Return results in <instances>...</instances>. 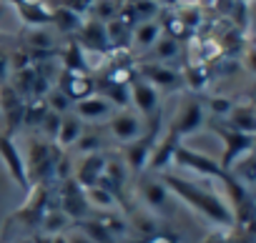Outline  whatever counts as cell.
<instances>
[{
    "label": "cell",
    "mask_w": 256,
    "mask_h": 243,
    "mask_svg": "<svg viewBox=\"0 0 256 243\" xmlns=\"http://www.w3.org/2000/svg\"><path fill=\"white\" fill-rule=\"evenodd\" d=\"M58 90L70 100V103H78L88 95H93L96 85H93V78L88 73H73V70H63L60 73V80H58Z\"/></svg>",
    "instance_id": "cell-17"
},
{
    "label": "cell",
    "mask_w": 256,
    "mask_h": 243,
    "mask_svg": "<svg viewBox=\"0 0 256 243\" xmlns=\"http://www.w3.org/2000/svg\"><path fill=\"white\" fill-rule=\"evenodd\" d=\"M128 3H131V8H134L138 23L156 20L158 13H161V8H164V5H158V3H151V0H128Z\"/></svg>",
    "instance_id": "cell-30"
},
{
    "label": "cell",
    "mask_w": 256,
    "mask_h": 243,
    "mask_svg": "<svg viewBox=\"0 0 256 243\" xmlns=\"http://www.w3.org/2000/svg\"><path fill=\"white\" fill-rule=\"evenodd\" d=\"M131 243H181V236L171 233V231H154L146 236H136V241H131Z\"/></svg>",
    "instance_id": "cell-32"
},
{
    "label": "cell",
    "mask_w": 256,
    "mask_h": 243,
    "mask_svg": "<svg viewBox=\"0 0 256 243\" xmlns=\"http://www.w3.org/2000/svg\"><path fill=\"white\" fill-rule=\"evenodd\" d=\"M76 43L86 50V53H96V55H108L110 53V43H108V33H106V23L88 18L80 23L78 33H76Z\"/></svg>",
    "instance_id": "cell-14"
},
{
    "label": "cell",
    "mask_w": 256,
    "mask_h": 243,
    "mask_svg": "<svg viewBox=\"0 0 256 243\" xmlns=\"http://www.w3.org/2000/svg\"><path fill=\"white\" fill-rule=\"evenodd\" d=\"M158 178L164 181V186L168 188L171 196H176L184 206H188L194 213H198L201 218H206L216 228L234 226V213H231L226 198L218 191H214V188H208L198 181H188L184 176L168 173V171L158 173Z\"/></svg>",
    "instance_id": "cell-1"
},
{
    "label": "cell",
    "mask_w": 256,
    "mask_h": 243,
    "mask_svg": "<svg viewBox=\"0 0 256 243\" xmlns=\"http://www.w3.org/2000/svg\"><path fill=\"white\" fill-rule=\"evenodd\" d=\"M214 3H216V0H198L201 8H208V5H214Z\"/></svg>",
    "instance_id": "cell-37"
},
{
    "label": "cell",
    "mask_w": 256,
    "mask_h": 243,
    "mask_svg": "<svg viewBox=\"0 0 256 243\" xmlns=\"http://www.w3.org/2000/svg\"><path fill=\"white\" fill-rule=\"evenodd\" d=\"M48 113V103L43 95H36V98H26V105H23V126H38L40 120L46 118Z\"/></svg>",
    "instance_id": "cell-26"
},
{
    "label": "cell",
    "mask_w": 256,
    "mask_h": 243,
    "mask_svg": "<svg viewBox=\"0 0 256 243\" xmlns=\"http://www.w3.org/2000/svg\"><path fill=\"white\" fill-rule=\"evenodd\" d=\"M58 126H60V115H58V113H53V110H48V113H46V118L38 123V128H40V133H43V141L56 143Z\"/></svg>",
    "instance_id": "cell-31"
},
{
    "label": "cell",
    "mask_w": 256,
    "mask_h": 243,
    "mask_svg": "<svg viewBox=\"0 0 256 243\" xmlns=\"http://www.w3.org/2000/svg\"><path fill=\"white\" fill-rule=\"evenodd\" d=\"M171 166H178V168H184V171H191V173H196L198 178L221 181V178L226 176V171H221V166H218L216 158H211V156H206V153H201V151H196V148H188L186 143L176 146L174 158H171Z\"/></svg>",
    "instance_id": "cell-7"
},
{
    "label": "cell",
    "mask_w": 256,
    "mask_h": 243,
    "mask_svg": "<svg viewBox=\"0 0 256 243\" xmlns=\"http://www.w3.org/2000/svg\"><path fill=\"white\" fill-rule=\"evenodd\" d=\"M50 23L56 25L58 33H63V35H76L78 28H80V23H83V15H78V13L63 8V5H56V8H53Z\"/></svg>",
    "instance_id": "cell-25"
},
{
    "label": "cell",
    "mask_w": 256,
    "mask_h": 243,
    "mask_svg": "<svg viewBox=\"0 0 256 243\" xmlns=\"http://www.w3.org/2000/svg\"><path fill=\"white\" fill-rule=\"evenodd\" d=\"M8 75H10V50L0 43V85L8 83Z\"/></svg>",
    "instance_id": "cell-33"
},
{
    "label": "cell",
    "mask_w": 256,
    "mask_h": 243,
    "mask_svg": "<svg viewBox=\"0 0 256 243\" xmlns=\"http://www.w3.org/2000/svg\"><path fill=\"white\" fill-rule=\"evenodd\" d=\"M83 193H86V201H88V206H90V208H98V211H116V208H118L116 198H113L103 186L86 188Z\"/></svg>",
    "instance_id": "cell-28"
},
{
    "label": "cell",
    "mask_w": 256,
    "mask_h": 243,
    "mask_svg": "<svg viewBox=\"0 0 256 243\" xmlns=\"http://www.w3.org/2000/svg\"><path fill=\"white\" fill-rule=\"evenodd\" d=\"M161 35V25L158 20H146V23H138L134 28V35H131V48L138 50V53H146L151 50V45L158 40Z\"/></svg>",
    "instance_id": "cell-22"
},
{
    "label": "cell",
    "mask_w": 256,
    "mask_h": 243,
    "mask_svg": "<svg viewBox=\"0 0 256 243\" xmlns=\"http://www.w3.org/2000/svg\"><path fill=\"white\" fill-rule=\"evenodd\" d=\"M83 131H86V123H83V120H80L73 110L63 113V115H60V126H58V136H56V146H58L60 151L73 148V143L80 138Z\"/></svg>",
    "instance_id": "cell-20"
},
{
    "label": "cell",
    "mask_w": 256,
    "mask_h": 243,
    "mask_svg": "<svg viewBox=\"0 0 256 243\" xmlns=\"http://www.w3.org/2000/svg\"><path fill=\"white\" fill-rule=\"evenodd\" d=\"M218 120H224L228 128H236L244 133H256V110H254L251 100H234L231 110Z\"/></svg>",
    "instance_id": "cell-19"
},
{
    "label": "cell",
    "mask_w": 256,
    "mask_h": 243,
    "mask_svg": "<svg viewBox=\"0 0 256 243\" xmlns=\"http://www.w3.org/2000/svg\"><path fill=\"white\" fill-rule=\"evenodd\" d=\"M108 131H110V136H113L120 146H126V143H131L134 138H138L146 128H144V120L138 118L136 110L120 108V110H116V113L108 118Z\"/></svg>",
    "instance_id": "cell-13"
},
{
    "label": "cell",
    "mask_w": 256,
    "mask_h": 243,
    "mask_svg": "<svg viewBox=\"0 0 256 243\" xmlns=\"http://www.w3.org/2000/svg\"><path fill=\"white\" fill-rule=\"evenodd\" d=\"M73 221L60 211V208H48L46 211V216H43V221H40V231L46 233V236H56V233H63L68 226H70Z\"/></svg>",
    "instance_id": "cell-27"
},
{
    "label": "cell",
    "mask_w": 256,
    "mask_h": 243,
    "mask_svg": "<svg viewBox=\"0 0 256 243\" xmlns=\"http://www.w3.org/2000/svg\"><path fill=\"white\" fill-rule=\"evenodd\" d=\"M23 105H26V98L10 83L0 85V128L16 133V128L23 126Z\"/></svg>",
    "instance_id": "cell-11"
},
{
    "label": "cell",
    "mask_w": 256,
    "mask_h": 243,
    "mask_svg": "<svg viewBox=\"0 0 256 243\" xmlns=\"http://www.w3.org/2000/svg\"><path fill=\"white\" fill-rule=\"evenodd\" d=\"M206 118L208 115H206L201 98L198 95H184L166 131H171L178 141H184V138H188L191 133H196L206 126Z\"/></svg>",
    "instance_id": "cell-5"
},
{
    "label": "cell",
    "mask_w": 256,
    "mask_h": 243,
    "mask_svg": "<svg viewBox=\"0 0 256 243\" xmlns=\"http://www.w3.org/2000/svg\"><path fill=\"white\" fill-rule=\"evenodd\" d=\"M23 158H26V171H28L30 186H36V183L50 186V181L58 178V166L63 161V151L56 143L40 138L28 146V153Z\"/></svg>",
    "instance_id": "cell-2"
},
{
    "label": "cell",
    "mask_w": 256,
    "mask_h": 243,
    "mask_svg": "<svg viewBox=\"0 0 256 243\" xmlns=\"http://www.w3.org/2000/svg\"><path fill=\"white\" fill-rule=\"evenodd\" d=\"M138 198L151 208V211H166V206H168V201L174 198L171 193H168V188L164 186V181L161 178H141L138 181Z\"/></svg>",
    "instance_id": "cell-18"
},
{
    "label": "cell",
    "mask_w": 256,
    "mask_h": 243,
    "mask_svg": "<svg viewBox=\"0 0 256 243\" xmlns=\"http://www.w3.org/2000/svg\"><path fill=\"white\" fill-rule=\"evenodd\" d=\"M0 161H3L8 176L13 178V183L28 193L30 191V181H28V171H26V158L20 153V148L16 146L13 133H8L6 128H0Z\"/></svg>",
    "instance_id": "cell-9"
},
{
    "label": "cell",
    "mask_w": 256,
    "mask_h": 243,
    "mask_svg": "<svg viewBox=\"0 0 256 243\" xmlns=\"http://www.w3.org/2000/svg\"><path fill=\"white\" fill-rule=\"evenodd\" d=\"M68 243H93V241H90L86 233H80V231L76 228V233H70V236H68Z\"/></svg>",
    "instance_id": "cell-34"
},
{
    "label": "cell",
    "mask_w": 256,
    "mask_h": 243,
    "mask_svg": "<svg viewBox=\"0 0 256 243\" xmlns=\"http://www.w3.org/2000/svg\"><path fill=\"white\" fill-rule=\"evenodd\" d=\"M83 123H103V120H108L118 108L113 105V103H108L103 95H98V93H93V95H88V98H83V100H78V103H73V108H70Z\"/></svg>",
    "instance_id": "cell-15"
},
{
    "label": "cell",
    "mask_w": 256,
    "mask_h": 243,
    "mask_svg": "<svg viewBox=\"0 0 256 243\" xmlns=\"http://www.w3.org/2000/svg\"><path fill=\"white\" fill-rule=\"evenodd\" d=\"M146 53H148V60H154V63H164V65H171V60H176V58L181 55V43L161 33L158 40H156V43L151 45V50H146Z\"/></svg>",
    "instance_id": "cell-23"
},
{
    "label": "cell",
    "mask_w": 256,
    "mask_h": 243,
    "mask_svg": "<svg viewBox=\"0 0 256 243\" xmlns=\"http://www.w3.org/2000/svg\"><path fill=\"white\" fill-rule=\"evenodd\" d=\"M206 123H208V128H211V131L221 138V143H224L221 158H216L218 166H221V171L228 173V168H231L238 158H244L246 153H254L256 133H244V131L228 128L224 120H218V118H206Z\"/></svg>",
    "instance_id": "cell-3"
},
{
    "label": "cell",
    "mask_w": 256,
    "mask_h": 243,
    "mask_svg": "<svg viewBox=\"0 0 256 243\" xmlns=\"http://www.w3.org/2000/svg\"><path fill=\"white\" fill-rule=\"evenodd\" d=\"M48 208H50V186H46V183L30 186L26 203L8 218L6 231H10L13 226H26V228L40 226V221H43V216H46Z\"/></svg>",
    "instance_id": "cell-6"
},
{
    "label": "cell",
    "mask_w": 256,
    "mask_h": 243,
    "mask_svg": "<svg viewBox=\"0 0 256 243\" xmlns=\"http://www.w3.org/2000/svg\"><path fill=\"white\" fill-rule=\"evenodd\" d=\"M201 243H254V228L236 223L226 228H214Z\"/></svg>",
    "instance_id": "cell-21"
},
{
    "label": "cell",
    "mask_w": 256,
    "mask_h": 243,
    "mask_svg": "<svg viewBox=\"0 0 256 243\" xmlns=\"http://www.w3.org/2000/svg\"><path fill=\"white\" fill-rule=\"evenodd\" d=\"M134 70H136L138 78L151 83L156 90H176V88L184 85L181 70H176L174 65H164V63H154V60H141V63H134Z\"/></svg>",
    "instance_id": "cell-10"
},
{
    "label": "cell",
    "mask_w": 256,
    "mask_h": 243,
    "mask_svg": "<svg viewBox=\"0 0 256 243\" xmlns=\"http://www.w3.org/2000/svg\"><path fill=\"white\" fill-rule=\"evenodd\" d=\"M181 0H164V8H176Z\"/></svg>",
    "instance_id": "cell-36"
},
{
    "label": "cell",
    "mask_w": 256,
    "mask_h": 243,
    "mask_svg": "<svg viewBox=\"0 0 256 243\" xmlns=\"http://www.w3.org/2000/svg\"><path fill=\"white\" fill-rule=\"evenodd\" d=\"M60 58H63V70H73V73H88L90 75V63H88V53L76 43V40H70L68 45H66V50L60 53Z\"/></svg>",
    "instance_id": "cell-24"
},
{
    "label": "cell",
    "mask_w": 256,
    "mask_h": 243,
    "mask_svg": "<svg viewBox=\"0 0 256 243\" xmlns=\"http://www.w3.org/2000/svg\"><path fill=\"white\" fill-rule=\"evenodd\" d=\"M128 93L131 105H136V113L144 120V128H161V93L138 75L128 83Z\"/></svg>",
    "instance_id": "cell-4"
},
{
    "label": "cell",
    "mask_w": 256,
    "mask_h": 243,
    "mask_svg": "<svg viewBox=\"0 0 256 243\" xmlns=\"http://www.w3.org/2000/svg\"><path fill=\"white\" fill-rule=\"evenodd\" d=\"M50 241L53 243H68V236L66 233H56V236H50Z\"/></svg>",
    "instance_id": "cell-35"
},
{
    "label": "cell",
    "mask_w": 256,
    "mask_h": 243,
    "mask_svg": "<svg viewBox=\"0 0 256 243\" xmlns=\"http://www.w3.org/2000/svg\"><path fill=\"white\" fill-rule=\"evenodd\" d=\"M158 136H161V128H146L138 138H134L131 143H126V146H120V156H123L126 171L144 173L148 168V158H151V151H154Z\"/></svg>",
    "instance_id": "cell-8"
},
{
    "label": "cell",
    "mask_w": 256,
    "mask_h": 243,
    "mask_svg": "<svg viewBox=\"0 0 256 243\" xmlns=\"http://www.w3.org/2000/svg\"><path fill=\"white\" fill-rule=\"evenodd\" d=\"M58 196H60V211L76 223V221H83L88 213H90V206H88V201H86V193H83V188L73 181V176H66V178H60V191H58Z\"/></svg>",
    "instance_id": "cell-12"
},
{
    "label": "cell",
    "mask_w": 256,
    "mask_h": 243,
    "mask_svg": "<svg viewBox=\"0 0 256 243\" xmlns=\"http://www.w3.org/2000/svg\"><path fill=\"white\" fill-rule=\"evenodd\" d=\"M73 148H76L80 156H88V153H103V138H100V133L83 131L80 138L73 143Z\"/></svg>",
    "instance_id": "cell-29"
},
{
    "label": "cell",
    "mask_w": 256,
    "mask_h": 243,
    "mask_svg": "<svg viewBox=\"0 0 256 243\" xmlns=\"http://www.w3.org/2000/svg\"><path fill=\"white\" fill-rule=\"evenodd\" d=\"M106 161H108V153H88V156H83L76 163V171L70 173L73 181L83 191L98 186L100 183V176H103V168H106Z\"/></svg>",
    "instance_id": "cell-16"
}]
</instances>
